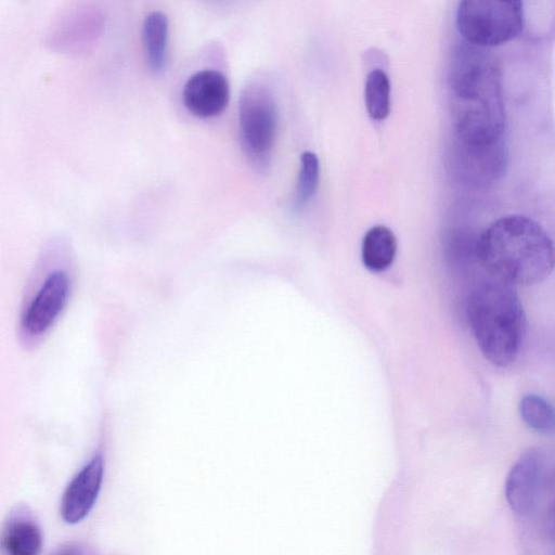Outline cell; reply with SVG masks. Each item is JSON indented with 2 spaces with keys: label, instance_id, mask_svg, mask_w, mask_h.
<instances>
[{
  "label": "cell",
  "instance_id": "1",
  "mask_svg": "<svg viewBox=\"0 0 555 555\" xmlns=\"http://www.w3.org/2000/svg\"><path fill=\"white\" fill-rule=\"evenodd\" d=\"M448 86L456 139L486 144L503 138L505 108L501 72L483 47L464 41L455 48Z\"/></svg>",
  "mask_w": 555,
  "mask_h": 555
},
{
  "label": "cell",
  "instance_id": "2",
  "mask_svg": "<svg viewBox=\"0 0 555 555\" xmlns=\"http://www.w3.org/2000/svg\"><path fill=\"white\" fill-rule=\"evenodd\" d=\"M477 253L492 276L511 285L541 283L554 266L551 237L538 222L520 215L492 222L481 234Z\"/></svg>",
  "mask_w": 555,
  "mask_h": 555
},
{
  "label": "cell",
  "instance_id": "3",
  "mask_svg": "<svg viewBox=\"0 0 555 555\" xmlns=\"http://www.w3.org/2000/svg\"><path fill=\"white\" fill-rule=\"evenodd\" d=\"M469 327L483 357L495 366H507L517 357L526 328L520 299L511 284L487 282L467 300Z\"/></svg>",
  "mask_w": 555,
  "mask_h": 555
},
{
  "label": "cell",
  "instance_id": "4",
  "mask_svg": "<svg viewBox=\"0 0 555 555\" xmlns=\"http://www.w3.org/2000/svg\"><path fill=\"white\" fill-rule=\"evenodd\" d=\"M278 103L271 87L248 82L238 100V126L242 149L257 170H266L271 159L278 130Z\"/></svg>",
  "mask_w": 555,
  "mask_h": 555
},
{
  "label": "cell",
  "instance_id": "5",
  "mask_svg": "<svg viewBox=\"0 0 555 555\" xmlns=\"http://www.w3.org/2000/svg\"><path fill=\"white\" fill-rule=\"evenodd\" d=\"M522 0H460L457 30L464 41L490 48L515 39L522 30Z\"/></svg>",
  "mask_w": 555,
  "mask_h": 555
},
{
  "label": "cell",
  "instance_id": "6",
  "mask_svg": "<svg viewBox=\"0 0 555 555\" xmlns=\"http://www.w3.org/2000/svg\"><path fill=\"white\" fill-rule=\"evenodd\" d=\"M104 28L103 9L94 1L78 0L65 7L51 22L43 43L53 53L81 56L95 47Z\"/></svg>",
  "mask_w": 555,
  "mask_h": 555
},
{
  "label": "cell",
  "instance_id": "7",
  "mask_svg": "<svg viewBox=\"0 0 555 555\" xmlns=\"http://www.w3.org/2000/svg\"><path fill=\"white\" fill-rule=\"evenodd\" d=\"M553 485V461L546 450L532 448L516 461L505 482V496L511 509L519 518L537 515Z\"/></svg>",
  "mask_w": 555,
  "mask_h": 555
},
{
  "label": "cell",
  "instance_id": "8",
  "mask_svg": "<svg viewBox=\"0 0 555 555\" xmlns=\"http://www.w3.org/2000/svg\"><path fill=\"white\" fill-rule=\"evenodd\" d=\"M70 292L66 271H51L40 284L22 317V328L29 336L46 333L63 311Z\"/></svg>",
  "mask_w": 555,
  "mask_h": 555
},
{
  "label": "cell",
  "instance_id": "9",
  "mask_svg": "<svg viewBox=\"0 0 555 555\" xmlns=\"http://www.w3.org/2000/svg\"><path fill=\"white\" fill-rule=\"evenodd\" d=\"M455 170L468 182L487 184L505 170L507 150L503 138L486 144H472L456 139Z\"/></svg>",
  "mask_w": 555,
  "mask_h": 555
},
{
  "label": "cell",
  "instance_id": "10",
  "mask_svg": "<svg viewBox=\"0 0 555 555\" xmlns=\"http://www.w3.org/2000/svg\"><path fill=\"white\" fill-rule=\"evenodd\" d=\"M230 85L223 73L206 68L194 73L182 89L185 108L198 118L220 115L228 106Z\"/></svg>",
  "mask_w": 555,
  "mask_h": 555
},
{
  "label": "cell",
  "instance_id": "11",
  "mask_svg": "<svg viewBox=\"0 0 555 555\" xmlns=\"http://www.w3.org/2000/svg\"><path fill=\"white\" fill-rule=\"evenodd\" d=\"M103 475V456L95 454L70 480L61 502V515L67 524H77L91 512L101 490Z\"/></svg>",
  "mask_w": 555,
  "mask_h": 555
},
{
  "label": "cell",
  "instance_id": "12",
  "mask_svg": "<svg viewBox=\"0 0 555 555\" xmlns=\"http://www.w3.org/2000/svg\"><path fill=\"white\" fill-rule=\"evenodd\" d=\"M142 44L149 69L162 74L167 66L169 24L162 11L150 12L142 24Z\"/></svg>",
  "mask_w": 555,
  "mask_h": 555
},
{
  "label": "cell",
  "instance_id": "13",
  "mask_svg": "<svg viewBox=\"0 0 555 555\" xmlns=\"http://www.w3.org/2000/svg\"><path fill=\"white\" fill-rule=\"evenodd\" d=\"M396 253L397 240L389 228L382 224L374 225L363 236L361 258L367 270L385 271L392 264Z\"/></svg>",
  "mask_w": 555,
  "mask_h": 555
},
{
  "label": "cell",
  "instance_id": "14",
  "mask_svg": "<svg viewBox=\"0 0 555 555\" xmlns=\"http://www.w3.org/2000/svg\"><path fill=\"white\" fill-rule=\"evenodd\" d=\"M1 546L10 555H36L42 546L40 528L29 518H12L2 531Z\"/></svg>",
  "mask_w": 555,
  "mask_h": 555
},
{
  "label": "cell",
  "instance_id": "15",
  "mask_svg": "<svg viewBox=\"0 0 555 555\" xmlns=\"http://www.w3.org/2000/svg\"><path fill=\"white\" fill-rule=\"evenodd\" d=\"M364 100L369 116L373 120H384L390 112V82L387 74L375 68L365 79Z\"/></svg>",
  "mask_w": 555,
  "mask_h": 555
},
{
  "label": "cell",
  "instance_id": "16",
  "mask_svg": "<svg viewBox=\"0 0 555 555\" xmlns=\"http://www.w3.org/2000/svg\"><path fill=\"white\" fill-rule=\"evenodd\" d=\"M519 415L532 430L541 434L554 429V411L548 400L535 393L525 395L519 402Z\"/></svg>",
  "mask_w": 555,
  "mask_h": 555
},
{
  "label": "cell",
  "instance_id": "17",
  "mask_svg": "<svg viewBox=\"0 0 555 555\" xmlns=\"http://www.w3.org/2000/svg\"><path fill=\"white\" fill-rule=\"evenodd\" d=\"M320 181V163L313 152H304L300 156V166L296 185V205L301 206L309 202L318 190Z\"/></svg>",
  "mask_w": 555,
  "mask_h": 555
}]
</instances>
